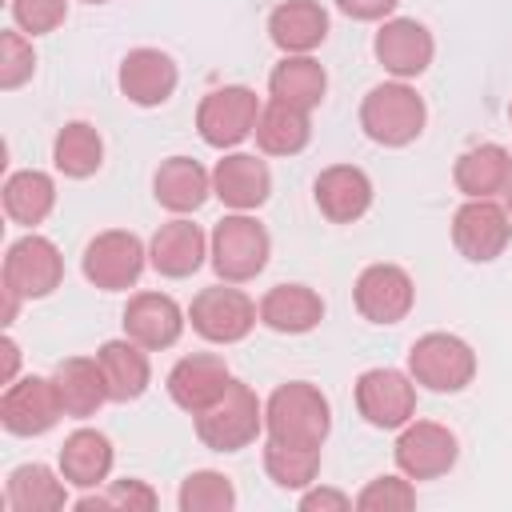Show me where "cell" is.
Masks as SVG:
<instances>
[{
  "label": "cell",
  "instance_id": "cell-16",
  "mask_svg": "<svg viewBox=\"0 0 512 512\" xmlns=\"http://www.w3.org/2000/svg\"><path fill=\"white\" fill-rule=\"evenodd\" d=\"M228 384H232V372L216 352H192L176 360V368L168 372V396L192 416L204 412L212 400H220Z\"/></svg>",
  "mask_w": 512,
  "mask_h": 512
},
{
  "label": "cell",
  "instance_id": "cell-10",
  "mask_svg": "<svg viewBox=\"0 0 512 512\" xmlns=\"http://www.w3.org/2000/svg\"><path fill=\"white\" fill-rule=\"evenodd\" d=\"M144 260H148V252H144L140 236H132L124 228H108V232L88 240V248H84V276L96 288L116 292V288H128V284L140 280Z\"/></svg>",
  "mask_w": 512,
  "mask_h": 512
},
{
  "label": "cell",
  "instance_id": "cell-15",
  "mask_svg": "<svg viewBox=\"0 0 512 512\" xmlns=\"http://www.w3.org/2000/svg\"><path fill=\"white\" fill-rule=\"evenodd\" d=\"M372 52L384 64V72H392L396 80H412V76H420L432 64L436 44H432V32L420 20L396 16V20L380 24V32L372 40Z\"/></svg>",
  "mask_w": 512,
  "mask_h": 512
},
{
  "label": "cell",
  "instance_id": "cell-20",
  "mask_svg": "<svg viewBox=\"0 0 512 512\" xmlns=\"http://www.w3.org/2000/svg\"><path fill=\"white\" fill-rule=\"evenodd\" d=\"M312 196H316V208L332 224H352L372 204V180L360 168H352V164H332V168H324L316 176Z\"/></svg>",
  "mask_w": 512,
  "mask_h": 512
},
{
  "label": "cell",
  "instance_id": "cell-34",
  "mask_svg": "<svg viewBox=\"0 0 512 512\" xmlns=\"http://www.w3.org/2000/svg\"><path fill=\"white\" fill-rule=\"evenodd\" d=\"M264 468L280 488H308L320 472V448L268 440L264 444Z\"/></svg>",
  "mask_w": 512,
  "mask_h": 512
},
{
  "label": "cell",
  "instance_id": "cell-6",
  "mask_svg": "<svg viewBox=\"0 0 512 512\" xmlns=\"http://www.w3.org/2000/svg\"><path fill=\"white\" fill-rule=\"evenodd\" d=\"M188 320L204 340L236 344V340H244L252 332V324L260 320V308L248 300V292H240V288H232L224 280V284H212V288L196 292V300L188 308Z\"/></svg>",
  "mask_w": 512,
  "mask_h": 512
},
{
  "label": "cell",
  "instance_id": "cell-19",
  "mask_svg": "<svg viewBox=\"0 0 512 512\" xmlns=\"http://www.w3.org/2000/svg\"><path fill=\"white\" fill-rule=\"evenodd\" d=\"M176 80H180V72L172 64V56L160 48H132L120 60V92L140 108L164 104L176 92Z\"/></svg>",
  "mask_w": 512,
  "mask_h": 512
},
{
  "label": "cell",
  "instance_id": "cell-38",
  "mask_svg": "<svg viewBox=\"0 0 512 512\" xmlns=\"http://www.w3.org/2000/svg\"><path fill=\"white\" fill-rule=\"evenodd\" d=\"M76 508L92 512V508H116V512H152L156 508V492L144 480H112L104 496H84L76 500Z\"/></svg>",
  "mask_w": 512,
  "mask_h": 512
},
{
  "label": "cell",
  "instance_id": "cell-13",
  "mask_svg": "<svg viewBox=\"0 0 512 512\" xmlns=\"http://www.w3.org/2000/svg\"><path fill=\"white\" fill-rule=\"evenodd\" d=\"M456 436L436 420H408L396 440V468L408 480H436L456 464Z\"/></svg>",
  "mask_w": 512,
  "mask_h": 512
},
{
  "label": "cell",
  "instance_id": "cell-11",
  "mask_svg": "<svg viewBox=\"0 0 512 512\" xmlns=\"http://www.w3.org/2000/svg\"><path fill=\"white\" fill-rule=\"evenodd\" d=\"M512 240V216L496 200H468L452 216V244L464 260L488 264L496 260Z\"/></svg>",
  "mask_w": 512,
  "mask_h": 512
},
{
  "label": "cell",
  "instance_id": "cell-5",
  "mask_svg": "<svg viewBox=\"0 0 512 512\" xmlns=\"http://www.w3.org/2000/svg\"><path fill=\"white\" fill-rule=\"evenodd\" d=\"M408 376L432 392H460L476 376V352L452 332H428L408 348Z\"/></svg>",
  "mask_w": 512,
  "mask_h": 512
},
{
  "label": "cell",
  "instance_id": "cell-32",
  "mask_svg": "<svg viewBox=\"0 0 512 512\" xmlns=\"http://www.w3.org/2000/svg\"><path fill=\"white\" fill-rule=\"evenodd\" d=\"M56 204V184L48 172H36V168H24V172H12L8 184H4V212L16 220V224H40Z\"/></svg>",
  "mask_w": 512,
  "mask_h": 512
},
{
  "label": "cell",
  "instance_id": "cell-27",
  "mask_svg": "<svg viewBox=\"0 0 512 512\" xmlns=\"http://www.w3.org/2000/svg\"><path fill=\"white\" fill-rule=\"evenodd\" d=\"M148 348H140L136 340H108L100 344L96 360H100V372H104V384H108V396L112 400H136L144 396L148 380H152V368H148Z\"/></svg>",
  "mask_w": 512,
  "mask_h": 512
},
{
  "label": "cell",
  "instance_id": "cell-23",
  "mask_svg": "<svg viewBox=\"0 0 512 512\" xmlns=\"http://www.w3.org/2000/svg\"><path fill=\"white\" fill-rule=\"evenodd\" d=\"M268 32H272L276 48H284L288 56H300V52H312L316 44H324L328 12L316 0H284V4L272 8Z\"/></svg>",
  "mask_w": 512,
  "mask_h": 512
},
{
  "label": "cell",
  "instance_id": "cell-33",
  "mask_svg": "<svg viewBox=\"0 0 512 512\" xmlns=\"http://www.w3.org/2000/svg\"><path fill=\"white\" fill-rule=\"evenodd\" d=\"M100 160H104V140H100V132H96L92 124L72 120V124H64V128L56 132L52 164H56L64 176L84 180V176H92V172L100 168Z\"/></svg>",
  "mask_w": 512,
  "mask_h": 512
},
{
  "label": "cell",
  "instance_id": "cell-35",
  "mask_svg": "<svg viewBox=\"0 0 512 512\" xmlns=\"http://www.w3.org/2000/svg\"><path fill=\"white\" fill-rule=\"evenodd\" d=\"M180 512H228L236 504V488L224 472H192L184 484H180V496H176Z\"/></svg>",
  "mask_w": 512,
  "mask_h": 512
},
{
  "label": "cell",
  "instance_id": "cell-1",
  "mask_svg": "<svg viewBox=\"0 0 512 512\" xmlns=\"http://www.w3.org/2000/svg\"><path fill=\"white\" fill-rule=\"evenodd\" d=\"M328 428H332V408H328L324 392L316 384H308V380L280 384L268 396V404H264V432H268V440L320 448Z\"/></svg>",
  "mask_w": 512,
  "mask_h": 512
},
{
  "label": "cell",
  "instance_id": "cell-18",
  "mask_svg": "<svg viewBox=\"0 0 512 512\" xmlns=\"http://www.w3.org/2000/svg\"><path fill=\"white\" fill-rule=\"evenodd\" d=\"M212 192L232 208V212H252L268 200L272 192V172L260 156L252 152H228L212 168Z\"/></svg>",
  "mask_w": 512,
  "mask_h": 512
},
{
  "label": "cell",
  "instance_id": "cell-30",
  "mask_svg": "<svg viewBox=\"0 0 512 512\" xmlns=\"http://www.w3.org/2000/svg\"><path fill=\"white\" fill-rule=\"evenodd\" d=\"M308 136H312L308 112L292 108L284 100H268L256 116V144L268 156H296L308 144Z\"/></svg>",
  "mask_w": 512,
  "mask_h": 512
},
{
  "label": "cell",
  "instance_id": "cell-17",
  "mask_svg": "<svg viewBox=\"0 0 512 512\" xmlns=\"http://www.w3.org/2000/svg\"><path fill=\"white\" fill-rule=\"evenodd\" d=\"M184 332V312L172 296L164 292H136L124 308V336L136 340L140 348H172Z\"/></svg>",
  "mask_w": 512,
  "mask_h": 512
},
{
  "label": "cell",
  "instance_id": "cell-43",
  "mask_svg": "<svg viewBox=\"0 0 512 512\" xmlns=\"http://www.w3.org/2000/svg\"><path fill=\"white\" fill-rule=\"evenodd\" d=\"M504 196H508V216H512V180H508V188H504Z\"/></svg>",
  "mask_w": 512,
  "mask_h": 512
},
{
  "label": "cell",
  "instance_id": "cell-39",
  "mask_svg": "<svg viewBox=\"0 0 512 512\" xmlns=\"http://www.w3.org/2000/svg\"><path fill=\"white\" fill-rule=\"evenodd\" d=\"M68 16V0H12V20L28 36L56 32Z\"/></svg>",
  "mask_w": 512,
  "mask_h": 512
},
{
  "label": "cell",
  "instance_id": "cell-14",
  "mask_svg": "<svg viewBox=\"0 0 512 512\" xmlns=\"http://www.w3.org/2000/svg\"><path fill=\"white\" fill-rule=\"evenodd\" d=\"M60 416H64V408H60L56 384L44 380V376L12 380V384L4 388V396H0V424H4L12 436H40V432H48Z\"/></svg>",
  "mask_w": 512,
  "mask_h": 512
},
{
  "label": "cell",
  "instance_id": "cell-36",
  "mask_svg": "<svg viewBox=\"0 0 512 512\" xmlns=\"http://www.w3.org/2000/svg\"><path fill=\"white\" fill-rule=\"evenodd\" d=\"M352 504L360 512H408V508H416V488L404 476H376L360 488V496Z\"/></svg>",
  "mask_w": 512,
  "mask_h": 512
},
{
  "label": "cell",
  "instance_id": "cell-31",
  "mask_svg": "<svg viewBox=\"0 0 512 512\" xmlns=\"http://www.w3.org/2000/svg\"><path fill=\"white\" fill-rule=\"evenodd\" d=\"M64 484L68 480H56V472L44 464H20L4 484V500L12 512H56L68 504Z\"/></svg>",
  "mask_w": 512,
  "mask_h": 512
},
{
  "label": "cell",
  "instance_id": "cell-9",
  "mask_svg": "<svg viewBox=\"0 0 512 512\" xmlns=\"http://www.w3.org/2000/svg\"><path fill=\"white\" fill-rule=\"evenodd\" d=\"M356 408L372 428H404L416 412V380L400 368H368L356 380Z\"/></svg>",
  "mask_w": 512,
  "mask_h": 512
},
{
  "label": "cell",
  "instance_id": "cell-42",
  "mask_svg": "<svg viewBox=\"0 0 512 512\" xmlns=\"http://www.w3.org/2000/svg\"><path fill=\"white\" fill-rule=\"evenodd\" d=\"M0 352H4V384H12L16 380V364H20V348H16L12 336H4L0 340Z\"/></svg>",
  "mask_w": 512,
  "mask_h": 512
},
{
  "label": "cell",
  "instance_id": "cell-28",
  "mask_svg": "<svg viewBox=\"0 0 512 512\" xmlns=\"http://www.w3.org/2000/svg\"><path fill=\"white\" fill-rule=\"evenodd\" d=\"M112 472V444L96 428H76L60 444V476L76 488H96Z\"/></svg>",
  "mask_w": 512,
  "mask_h": 512
},
{
  "label": "cell",
  "instance_id": "cell-29",
  "mask_svg": "<svg viewBox=\"0 0 512 512\" xmlns=\"http://www.w3.org/2000/svg\"><path fill=\"white\" fill-rule=\"evenodd\" d=\"M324 88H328V76H324L320 60H312L308 52L284 56V60L272 68V76H268L272 100H284V104L304 108V112H312V108L324 100Z\"/></svg>",
  "mask_w": 512,
  "mask_h": 512
},
{
  "label": "cell",
  "instance_id": "cell-44",
  "mask_svg": "<svg viewBox=\"0 0 512 512\" xmlns=\"http://www.w3.org/2000/svg\"><path fill=\"white\" fill-rule=\"evenodd\" d=\"M84 4H108V0H84Z\"/></svg>",
  "mask_w": 512,
  "mask_h": 512
},
{
  "label": "cell",
  "instance_id": "cell-2",
  "mask_svg": "<svg viewBox=\"0 0 512 512\" xmlns=\"http://www.w3.org/2000/svg\"><path fill=\"white\" fill-rule=\"evenodd\" d=\"M424 120H428V108L416 96V88H408L404 80L376 84L360 104V128L368 132V140L384 148L412 144L424 132Z\"/></svg>",
  "mask_w": 512,
  "mask_h": 512
},
{
  "label": "cell",
  "instance_id": "cell-41",
  "mask_svg": "<svg viewBox=\"0 0 512 512\" xmlns=\"http://www.w3.org/2000/svg\"><path fill=\"white\" fill-rule=\"evenodd\" d=\"M400 0H336V8L352 20H384Z\"/></svg>",
  "mask_w": 512,
  "mask_h": 512
},
{
  "label": "cell",
  "instance_id": "cell-45",
  "mask_svg": "<svg viewBox=\"0 0 512 512\" xmlns=\"http://www.w3.org/2000/svg\"><path fill=\"white\" fill-rule=\"evenodd\" d=\"M508 116H512V104H508Z\"/></svg>",
  "mask_w": 512,
  "mask_h": 512
},
{
  "label": "cell",
  "instance_id": "cell-40",
  "mask_svg": "<svg viewBox=\"0 0 512 512\" xmlns=\"http://www.w3.org/2000/svg\"><path fill=\"white\" fill-rule=\"evenodd\" d=\"M300 508L304 512H344V508H352V496H344L336 488H308L300 496Z\"/></svg>",
  "mask_w": 512,
  "mask_h": 512
},
{
  "label": "cell",
  "instance_id": "cell-26",
  "mask_svg": "<svg viewBox=\"0 0 512 512\" xmlns=\"http://www.w3.org/2000/svg\"><path fill=\"white\" fill-rule=\"evenodd\" d=\"M152 188H156V200L168 212H196L208 200V192H212V176L192 156H168L156 168Z\"/></svg>",
  "mask_w": 512,
  "mask_h": 512
},
{
  "label": "cell",
  "instance_id": "cell-22",
  "mask_svg": "<svg viewBox=\"0 0 512 512\" xmlns=\"http://www.w3.org/2000/svg\"><path fill=\"white\" fill-rule=\"evenodd\" d=\"M52 384H56V396H60V408L64 416H92L108 396V384H104V372H100V360H88V356H68L56 364L52 372Z\"/></svg>",
  "mask_w": 512,
  "mask_h": 512
},
{
  "label": "cell",
  "instance_id": "cell-37",
  "mask_svg": "<svg viewBox=\"0 0 512 512\" xmlns=\"http://www.w3.org/2000/svg\"><path fill=\"white\" fill-rule=\"evenodd\" d=\"M36 68V52L32 40H24L20 28H4L0 32V88H20Z\"/></svg>",
  "mask_w": 512,
  "mask_h": 512
},
{
  "label": "cell",
  "instance_id": "cell-8",
  "mask_svg": "<svg viewBox=\"0 0 512 512\" xmlns=\"http://www.w3.org/2000/svg\"><path fill=\"white\" fill-rule=\"evenodd\" d=\"M64 280V256L48 236H20L4 256V288L20 292L24 300H40L56 292Z\"/></svg>",
  "mask_w": 512,
  "mask_h": 512
},
{
  "label": "cell",
  "instance_id": "cell-21",
  "mask_svg": "<svg viewBox=\"0 0 512 512\" xmlns=\"http://www.w3.org/2000/svg\"><path fill=\"white\" fill-rule=\"evenodd\" d=\"M204 248H208L204 232L192 220L176 216V220L156 228V236L148 244V264L160 276H168V280H184V276H192L204 264Z\"/></svg>",
  "mask_w": 512,
  "mask_h": 512
},
{
  "label": "cell",
  "instance_id": "cell-4",
  "mask_svg": "<svg viewBox=\"0 0 512 512\" xmlns=\"http://www.w3.org/2000/svg\"><path fill=\"white\" fill-rule=\"evenodd\" d=\"M208 244H212V268L228 284H244V280L260 276L264 264H268V252H272V240H268L264 224L256 216H248V212L224 216L212 228Z\"/></svg>",
  "mask_w": 512,
  "mask_h": 512
},
{
  "label": "cell",
  "instance_id": "cell-12",
  "mask_svg": "<svg viewBox=\"0 0 512 512\" xmlns=\"http://www.w3.org/2000/svg\"><path fill=\"white\" fill-rule=\"evenodd\" d=\"M356 312L372 324H400L408 312H412V300H416V288H412V276L396 264H368L360 276H356Z\"/></svg>",
  "mask_w": 512,
  "mask_h": 512
},
{
  "label": "cell",
  "instance_id": "cell-3",
  "mask_svg": "<svg viewBox=\"0 0 512 512\" xmlns=\"http://www.w3.org/2000/svg\"><path fill=\"white\" fill-rule=\"evenodd\" d=\"M260 432H264V404L240 380H232L220 400H212L204 412H196V436L212 452H240Z\"/></svg>",
  "mask_w": 512,
  "mask_h": 512
},
{
  "label": "cell",
  "instance_id": "cell-7",
  "mask_svg": "<svg viewBox=\"0 0 512 512\" xmlns=\"http://www.w3.org/2000/svg\"><path fill=\"white\" fill-rule=\"evenodd\" d=\"M256 116H260V100L252 88L244 84H228L216 88L200 100L196 108V128L204 136V144L212 148H236L244 136L256 132Z\"/></svg>",
  "mask_w": 512,
  "mask_h": 512
},
{
  "label": "cell",
  "instance_id": "cell-25",
  "mask_svg": "<svg viewBox=\"0 0 512 512\" xmlns=\"http://www.w3.org/2000/svg\"><path fill=\"white\" fill-rule=\"evenodd\" d=\"M256 308L260 324H268L272 332H312L324 320V300L308 284H276Z\"/></svg>",
  "mask_w": 512,
  "mask_h": 512
},
{
  "label": "cell",
  "instance_id": "cell-24",
  "mask_svg": "<svg viewBox=\"0 0 512 512\" xmlns=\"http://www.w3.org/2000/svg\"><path fill=\"white\" fill-rule=\"evenodd\" d=\"M452 180L468 200H492L512 180V152L500 144H476L456 160Z\"/></svg>",
  "mask_w": 512,
  "mask_h": 512
}]
</instances>
